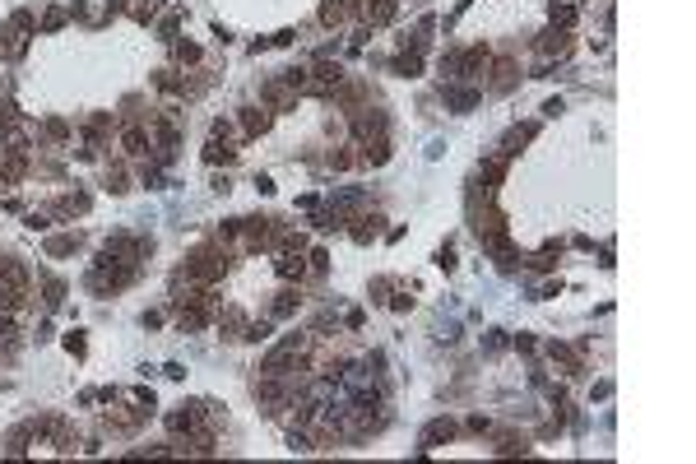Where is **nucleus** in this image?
I'll use <instances>...</instances> for the list:
<instances>
[{"instance_id": "1", "label": "nucleus", "mask_w": 696, "mask_h": 464, "mask_svg": "<svg viewBox=\"0 0 696 464\" xmlns=\"http://www.w3.org/2000/svg\"><path fill=\"white\" fill-rule=\"evenodd\" d=\"M223 269H228V260H223V256H214V251H200V256H190V265H186V274L200 278V283L223 278Z\"/></svg>"}, {"instance_id": "2", "label": "nucleus", "mask_w": 696, "mask_h": 464, "mask_svg": "<svg viewBox=\"0 0 696 464\" xmlns=\"http://www.w3.org/2000/svg\"><path fill=\"white\" fill-rule=\"evenodd\" d=\"M311 75H316V93H330V89H339L343 70H339L334 61H316V70H311Z\"/></svg>"}, {"instance_id": "3", "label": "nucleus", "mask_w": 696, "mask_h": 464, "mask_svg": "<svg viewBox=\"0 0 696 464\" xmlns=\"http://www.w3.org/2000/svg\"><path fill=\"white\" fill-rule=\"evenodd\" d=\"M121 144H125V154H130V158H139V154H149V144H154V139H149V130H144V125H125Z\"/></svg>"}, {"instance_id": "4", "label": "nucleus", "mask_w": 696, "mask_h": 464, "mask_svg": "<svg viewBox=\"0 0 696 464\" xmlns=\"http://www.w3.org/2000/svg\"><path fill=\"white\" fill-rule=\"evenodd\" d=\"M395 10H400L395 0H362V15H367L371 24H390V19H395Z\"/></svg>"}, {"instance_id": "5", "label": "nucleus", "mask_w": 696, "mask_h": 464, "mask_svg": "<svg viewBox=\"0 0 696 464\" xmlns=\"http://www.w3.org/2000/svg\"><path fill=\"white\" fill-rule=\"evenodd\" d=\"M302 251H293V247H283V256H278V274L283 278H302Z\"/></svg>"}, {"instance_id": "6", "label": "nucleus", "mask_w": 696, "mask_h": 464, "mask_svg": "<svg viewBox=\"0 0 696 464\" xmlns=\"http://www.w3.org/2000/svg\"><path fill=\"white\" fill-rule=\"evenodd\" d=\"M450 436H455V422H450V418H436L432 427L422 432V446H436V441H450Z\"/></svg>"}, {"instance_id": "7", "label": "nucleus", "mask_w": 696, "mask_h": 464, "mask_svg": "<svg viewBox=\"0 0 696 464\" xmlns=\"http://www.w3.org/2000/svg\"><path fill=\"white\" fill-rule=\"evenodd\" d=\"M446 102L455 111H464V107H474V102H479V89H446Z\"/></svg>"}, {"instance_id": "8", "label": "nucleus", "mask_w": 696, "mask_h": 464, "mask_svg": "<svg viewBox=\"0 0 696 464\" xmlns=\"http://www.w3.org/2000/svg\"><path fill=\"white\" fill-rule=\"evenodd\" d=\"M232 154H237V149H228L223 135H214L209 144H204V158H209V163H232Z\"/></svg>"}, {"instance_id": "9", "label": "nucleus", "mask_w": 696, "mask_h": 464, "mask_svg": "<svg viewBox=\"0 0 696 464\" xmlns=\"http://www.w3.org/2000/svg\"><path fill=\"white\" fill-rule=\"evenodd\" d=\"M242 125H247V135H260V130H269V111H256V107H247Z\"/></svg>"}, {"instance_id": "10", "label": "nucleus", "mask_w": 696, "mask_h": 464, "mask_svg": "<svg viewBox=\"0 0 696 464\" xmlns=\"http://www.w3.org/2000/svg\"><path fill=\"white\" fill-rule=\"evenodd\" d=\"M566 46H571L566 33H548V37H543V51H548V56H566Z\"/></svg>"}, {"instance_id": "11", "label": "nucleus", "mask_w": 696, "mask_h": 464, "mask_svg": "<svg viewBox=\"0 0 696 464\" xmlns=\"http://www.w3.org/2000/svg\"><path fill=\"white\" fill-rule=\"evenodd\" d=\"M418 70H422V56H418V51H413V56H395V75H409V79H413Z\"/></svg>"}, {"instance_id": "12", "label": "nucleus", "mask_w": 696, "mask_h": 464, "mask_svg": "<svg viewBox=\"0 0 696 464\" xmlns=\"http://www.w3.org/2000/svg\"><path fill=\"white\" fill-rule=\"evenodd\" d=\"M553 24L571 28V24H575V10H571V5H553Z\"/></svg>"}, {"instance_id": "13", "label": "nucleus", "mask_w": 696, "mask_h": 464, "mask_svg": "<svg viewBox=\"0 0 696 464\" xmlns=\"http://www.w3.org/2000/svg\"><path fill=\"white\" fill-rule=\"evenodd\" d=\"M293 307H297V293H278V302H274V316H288Z\"/></svg>"}, {"instance_id": "14", "label": "nucleus", "mask_w": 696, "mask_h": 464, "mask_svg": "<svg viewBox=\"0 0 696 464\" xmlns=\"http://www.w3.org/2000/svg\"><path fill=\"white\" fill-rule=\"evenodd\" d=\"M177 56H181V61H200V46L195 42H177Z\"/></svg>"}, {"instance_id": "15", "label": "nucleus", "mask_w": 696, "mask_h": 464, "mask_svg": "<svg viewBox=\"0 0 696 464\" xmlns=\"http://www.w3.org/2000/svg\"><path fill=\"white\" fill-rule=\"evenodd\" d=\"M46 251H51V256H65V251H75V237H56Z\"/></svg>"}, {"instance_id": "16", "label": "nucleus", "mask_w": 696, "mask_h": 464, "mask_svg": "<svg viewBox=\"0 0 696 464\" xmlns=\"http://www.w3.org/2000/svg\"><path fill=\"white\" fill-rule=\"evenodd\" d=\"M321 19H325V24H339V19H343V5H325Z\"/></svg>"}, {"instance_id": "17", "label": "nucleus", "mask_w": 696, "mask_h": 464, "mask_svg": "<svg viewBox=\"0 0 696 464\" xmlns=\"http://www.w3.org/2000/svg\"><path fill=\"white\" fill-rule=\"evenodd\" d=\"M61 24H65V10H51V15L42 19V28H46V33H51V28H61Z\"/></svg>"}, {"instance_id": "18", "label": "nucleus", "mask_w": 696, "mask_h": 464, "mask_svg": "<svg viewBox=\"0 0 696 464\" xmlns=\"http://www.w3.org/2000/svg\"><path fill=\"white\" fill-rule=\"evenodd\" d=\"M65 348H70V353L79 357V353H84V334H70V339H65Z\"/></svg>"}]
</instances>
